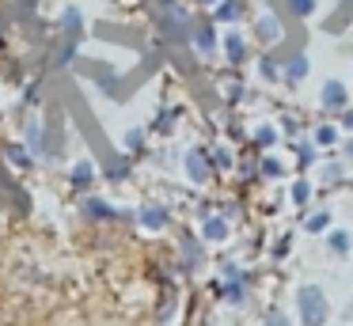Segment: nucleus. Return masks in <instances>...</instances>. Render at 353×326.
Segmentation results:
<instances>
[{"instance_id": "21", "label": "nucleus", "mask_w": 353, "mask_h": 326, "mask_svg": "<svg viewBox=\"0 0 353 326\" xmlns=\"http://www.w3.org/2000/svg\"><path fill=\"white\" fill-rule=\"evenodd\" d=\"M312 136H315V144H334L338 141V129L334 125H319Z\"/></svg>"}, {"instance_id": "4", "label": "nucleus", "mask_w": 353, "mask_h": 326, "mask_svg": "<svg viewBox=\"0 0 353 326\" xmlns=\"http://www.w3.org/2000/svg\"><path fill=\"white\" fill-rule=\"evenodd\" d=\"M254 34H259L262 45H277V42H281V19L270 15V12H262L259 19H254Z\"/></svg>"}, {"instance_id": "2", "label": "nucleus", "mask_w": 353, "mask_h": 326, "mask_svg": "<svg viewBox=\"0 0 353 326\" xmlns=\"http://www.w3.org/2000/svg\"><path fill=\"white\" fill-rule=\"evenodd\" d=\"M156 12H160V27L168 30L171 38H183L186 30H190V19H186V12L175 4V0H160Z\"/></svg>"}, {"instance_id": "12", "label": "nucleus", "mask_w": 353, "mask_h": 326, "mask_svg": "<svg viewBox=\"0 0 353 326\" xmlns=\"http://www.w3.org/2000/svg\"><path fill=\"white\" fill-rule=\"evenodd\" d=\"M327 247L334 250L338 258H345V254H350V250H353V239H350V232H330Z\"/></svg>"}, {"instance_id": "22", "label": "nucleus", "mask_w": 353, "mask_h": 326, "mask_svg": "<svg viewBox=\"0 0 353 326\" xmlns=\"http://www.w3.org/2000/svg\"><path fill=\"white\" fill-rule=\"evenodd\" d=\"M342 174H345V167H342V163H327V167L319 171V182H338Z\"/></svg>"}, {"instance_id": "29", "label": "nucleus", "mask_w": 353, "mask_h": 326, "mask_svg": "<svg viewBox=\"0 0 353 326\" xmlns=\"http://www.w3.org/2000/svg\"><path fill=\"white\" fill-rule=\"evenodd\" d=\"M201 262V247H194V243H186V265Z\"/></svg>"}, {"instance_id": "9", "label": "nucleus", "mask_w": 353, "mask_h": 326, "mask_svg": "<svg viewBox=\"0 0 353 326\" xmlns=\"http://www.w3.org/2000/svg\"><path fill=\"white\" fill-rule=\"evenodd\" d=\"M201 235H205L209 243H221V239H228V216H209L205 224H201Z\"/></svg>"}, {"instance_id": "10", "label": "nucleus", "mask_w": 353, "mask_h": 326, "mask_svg": "<svg viewBox=\"0 0 353 326\" xmlns=\"http://www.w3.org/2000/svg\"><path fill=\"white\" fill-rule=\"evenodd\" d=\"M194 45H198L201 57H213V50H216V34H213V27H198V30H194Z\"/></svg>"}, {"instance_id": "30", "label": "nucleus", "mask_w": 353, "mask_h": 326, "mask_svg": "<svg viewBox=\"0 0 353 326\" xmlns=\"http://www.w3.org/2000/svg\"><path fill=\"white\" fill-rule=\"evenodd\" d=\"M281 121H285V133H289V136H296V133H300L296 118H281Z\"/></svg>"}, {"instance_id": "20", "label": "nucleus", "mask_w": 353, "mask_h": 326, "mask_svg": "<svg viewBox=\"0 0 353 326\" xmlns=\"http://www.w3.org/2000/svg\"><path fill=\"white\" fill-rule=\"evenodd\" d=\"M289 8L300 15V19H307V15H315V8H319V4H315V0H289Z\"/></svg>"}, {"instance_id": "26", "label": "nucleus", "mask_w": 353, "mask_h": 326, "mask_svg": "<svg viewBox=\"0 0 353 326\" xmlns=\"http://www.w3.org/2000/svg\"><path fill=\"white\" fill-rule=\"evenodd\" d=\"M292 250V235H281V239H277V247H274V258H285Z\"/></svg>"}, {"instance_id": "34", "label": "nucleus", "mask_w": 353, "mask_h": 326, "mask_svg": "<svg viewBox=\"0 0 353 326\" xmlns=\"http://www.w3.org/2000/svg\"><path fill=\"white\" fill-rule=\"evenodd\" d=\"M198 4H221V0H198Z\"/></svg>"}, {"instance_id": "6", "label": "nucleus", "mask_w": 353, "mask_h": 326, "mask_svg": "<svg viewBox=\"0 0 353 326\" xmlns=\"http://www.w3.org/2000/svg\"><path fill=\"white\" fill-rule=\"evenodd\" d=\"M224 57H228L232 65H243V57H247L243 34H236V30H228V34H224Z\"/></svg>"}, {"instance_id": "17", "label": "nucleus", "mask_w": 353, "mask_h": 326, "mask_svg": "<svg viewBox=\"0 0 353 326\" xmlns=\"http://www.w3.org/2000/svg\"><path fill=\"white\" fill-rule=\"evenodd\" d=\"M84 212H88L92 220H107L114 209H110V205H103V201H84Z\"/></svg>"}, {"instance_id": "5", "label": "nucleus", "mask_w": 353, "mask_h": 326, "mask_svg": "<svg viewBox=\"0 0 353 326\" xmlns=\"http://www.w3.org/2000/svg\"><path fill=\"white\" fill-rule=\"evenodd\" d=\"M209 171H213V167H209V156L205 152H186V174H190L194 182H205L209 179Z\"/></svg>"}, {"instance_id": "19", "label": "nucleus", "mask_w": 353, "mask_h": 326, "mask_svg": "<svg viewBox=\"0 0 353 326\" xmlns=\"http://www.w3.org/2000/svg\"><path fill=\"white\" fill-rule=\"evenodd\" d=\"M259 72L266 76V80H281V68H277L274 57H262V61H259Z\"/></svg>"}, {"instance_id": "14", "label": "nucleus", "mask_w": 353, "mask_h": 326, "mask_svg": "<svg viewBox=\"0 0 353 326\" xmlns=\"http://www.w3.org/2000/svg\"><path fill=\"white\" fill-rule=\"evenodd\" d=\"M259 174H262V179H281V174H285V167H281V159H274V156H266V159H262V163H259Z\"/></svg>"}, {"instance_id": "15", "label": "nucleus", "mask_w": 353, "mask_h": 326, "mask_svg": "<svg viewBox=\"0 0 353 326\" xmlns=\"http://www.w3.org/2000/svg\"><path fill=\"white\" fill-rule=\"evenodd\" d=\"M254 144H259V148H274V144H277V129L274 125H259V129H254Z\"/></svg>"}, {"instance_id": "1", "label": "nucleus", "mask_w": 353, "mask_h": 326, "mask_svg": "<svg viewBox=\"0 0 353 326\" xmlns=\"http://www.w3.org/2000/svg\"><path fill=\"white\" fill-rule=\"evenodd\" d=\"M296 307H300L304 326H323V323L330 318L327 292H323L319 285H300V288H296Z\"/></svg>"}, {"instance_id": "3", "label": "nucleus", "mask_w": 353, "mask_h": 326, "mask_svg": "<svg viewBox=\"0 0 353 326\" xmlns=\"http://www.w3.org/2000/svg\"><path fill=\"white\" fill-rule=\"evenodd\" d=\"M319 106H323V110H338V114H342L345 106H350V88H345L342 80H327V83H323V91H319Z\"/></svg>"}, {"instance_id": "28", "label": "nucleus", "mask_w": 353, "mask_h": 326, "mask_svg": "<svg viewBox=\"0 0 353 326\" xmlns=\"http://www.w3.org/2000/svg\"><path fill=\"white\" fill-rule=\"evenodd\" d=\"M141 141H145L141 129H130V133H125V144H130V148H141Z\"/></svg>"}, {"instance_id": "8", "label": "nucleus", "mask_w": 353, "mask_h": 326, "mask_svg": "<svg viewBox=\"0 0 353 326\" xmlns=\"http://www.w3.org/2000/svg\"><path fill=\"white\" fill-rule=\"evenodd\" d=\"M168 209L163 205H148V209H141V224L152 227V232H160V227H168Z\"/></svg>"}, {"instance_id": "25", "label": "nucleus", "mask_w": 353, "mask_h": 326, "mask_svg": "<svg viewBox=\"0 0 353 326\" xmlns=\"http://www.w3.org/2000/svg\"><path fill=\"white\" fill-rule=\"evenodd\" d=\"M65 23H69V34H80V12H77V8L65 12Z\"/></svg>"}, {"instance_id": "16", "label": "nucleus", "mask_w": 353, "mask_h": 326, "mask_svg": "<svg viewBox=\"0 0 353 326\" xmlns=\"http://www.w3.org/2000/svg\"><path fill=\"white\" fill-rule=\"evenodd\" d=\"M307 232H315V235H319V232H327V227H330V212L327 209H319V212H312V216H307Z\"/></svg>"}, {"instance_id": "11", "label": "nucleus", "mask_w": 353, "mask_h": 326, "mask_svg": "<svg viewBox=\"0 0 353 326\" xmlns=\"http://www.w3.org/2000/svg\"><path fill=\"white\" fill-rule=\"evenodd\" d=\"M239 12H243L239 0H221V4H216V23H236Z\"/></svg>"}, {"instance_id": "7", "label": "nucleus", "mask_w": 353, "mask_h": 326, "mask_svg": "<svg viewBox=\"0 0 353 326\" xmlns=\"http://www.w3.org/2000/svg\"><path fill=\"white\" fill-rule=\"evenodd\" d=\"M307 76V57L304 53H296V57H289L285 61V68H281V80H289V83H300Z\"/></svg>"}, {"instance_id": "23", "label": "nucleus", "mask_w": 353, "mask_h": 326, "mask_svg": "<svg viewBox=\"0 0 353 326\" xmlns=\"http://www.w3.org/2000/svg\"><path fill=\"white\" fill-rule=\"evenodd\" d=\"M307 197H312V182L300 179L296 186H292V201H296V205H307Z\"/></svg>"}, {"instance_id": "13", "label": "nucleus", "mask_w": 353, "mask_h": 326, "mask_svg": "<svg viewBox=\"0 0 353 326\" xmlns=\"http://www.w3.org/2000/svg\"><path fill=\"white\" fill-rule=\"evenodd\" d=\"M92 179H95V167L92 163H80L77 171H72V186H77V190H88V186H92Z\"/></svg>"}, {"instance_id": "18", "label": "nucleus", "mask_w": 353, "mask_h": 326, "mask_svg": "<svg viewBox=\"0 0 353 326\" xmlns=\"http://www.w3.org/2000/svg\"><path fill=\"white\" fill-rule=\"evenodd\" d=\"M292 152H296V163L300 167H312L315 163V148H312V144H292Z\"/></svg>"}, {"instance_id": "33", "label": "nucleus", "mask_w": 353, "mask_h": 326, "mask_svg": "<svg viewBox=\"0 0 353 326\" xmlns=\"http://www.w3.org/2000/svg\"><path fill=\"white\" fill-rule=\"evenodd\" d=\"M345 156H353V141H345Z\"/></svg>"}, {"instance_id": "27", "label": "nucleus", "mask_w": 353, "mask_h": 326, "mask_svg": "<svg viewBox=\"0 0 353 326\" xmlns=\"http://www.w3.org/2000/svg\"><path fill=\"white\" fill-rule=\"evenodd\" d=\"M213 163H216V167H232V156H228V148H213Z\"/></svg>"}, {"instance_id": "31", "label": "nucleus", "mask_w": 353, "mask_h": 326, "mask_svg": "<svg viewBox=\"0 0 353 326\" xmlns=\"http://www.w3.org/2000/svg\"><path fill=\"white\" fill-rule=\"evenodd\" d=\"M342 129H350V133H353V110H350V106L342 110Z\"/></svg>"}, {"instance_id": "32", "label": "nucleus", "mask_w": 353, "mask_h": 326, "mask_svg": "<svg viewBox=\"0 0 353 326\" xmlns=\"http://www.w3.org/2000/svg\"><path fill=\"white\" fill-rule=\"evenodd\" d=\"M239 91H243L239 83H228V88H224V95H228V99H239Z\"/></svg>"}, {"instance_id": "24", "label": "nucleus", "mask_w": 353, "mask_h": 326, "mask_svg": "<svg viewBox=\"0 0 353 326\" xmlns=\"http://www.w3.org/2000/svg\"><path fill=\"white\" fill-rule=\"evenodd\" d=\"M266 326H292V323H289V315H285L281 307H274V311L266 315Z\"/></svg>"}]
</instances>
